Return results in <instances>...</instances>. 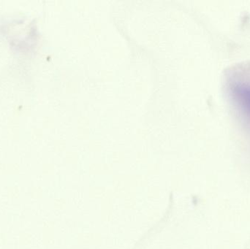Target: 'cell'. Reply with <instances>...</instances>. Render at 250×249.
Instances as JSON below:
<instances>
[{
	"instance_id": "6da1fadb",
	"label": "cell",
	"mask_w": 250,
	"mask_h": 249,
	"mask_svg": "<svg viewBox=\"0 0 250 249\" xmlns=\"http://www.w3.org/2000/svg\"><path fill=\"white\" fill-rule=\"evenodd\" d=\"M226 89L235 115L250 139V64L228 70Z\"/></svg>"
}]
</instances>
